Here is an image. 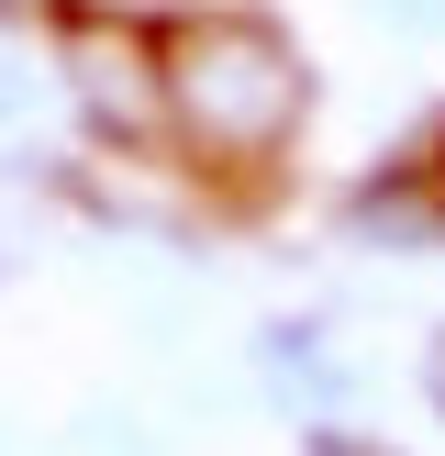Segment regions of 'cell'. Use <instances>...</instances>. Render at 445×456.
Listing matches in <instances>:
<instances>
[{
  "mask_svg": "<svg viewBox=\"0 0 445 456\" xmlns=\"http://www.w3.org/2000/svg\"><path fill=\"white\" fill-rule=\"evenodd\" d=\"M323 456H368V445H345V435H334V445H323Z\"/></svg>",
  "mask_w": 445,
  "mask_h": 456,
  "instance_id": "277c9868",
  "label": "cell"
},
{
  "mask_svg": "<svg viewBox=\"0 0 445 456\" xmlns=\"http://www.w3.org/2000/svg\"><path fill=\"white\" fill-rule=\"evenodd\" d=\"M378 12H400V22H445V0H378Z\"/></svg>",
  "mask_w": 445,
  "mask_h": 456,
  "instance_id": "3957f363",
  "label": "cell"
},
{
  "mask_svg": "<svg viewBox=\"0 0 445 456\" xmlns=\"http://www.w3.org/2000/svg\"><path fill=\"white\" fill-rule=\"evenodd\" d=\"M167 101L178 123L200 134V145H279L289 111H301V67H289V45L267 34V22H190V34L167 45Z\"/></svg>",
  "mask_w": 445,
  "mask_h": 456,
  "instance_id": "6da1fadb",
  "label": "cell"
},
{
  "mask_svg": "<svg viewBox=\"0 0 445 456\" xmlns=\"http://www.w3.org/2000/svg\"><path fill=\"white\" fill-rule=\"evenodd\" d=\"M434 401H445V346H434Z\"/></svg>",
  "mask_w": 445,
  "mask_h": 456,
  "instance_id": "5b68a950",
  "label": "cell"
},
{
  "mask_svg": "<svg viewBox=\"0 0 445 456\" xmlns=\"http://www.w3.org/2000/svg\"><path fill=\"white\" fill-rule=\"evenodd\" d=\"M67 56H78V89H89V111H101V123H145V78H134V45L78 34Z\"/></svg>",
  "mask_w": 445,
  "mask_h": 456,
  "instance_id": "7a4b0ae2",
  "label": "cell"
}]
</instances>
